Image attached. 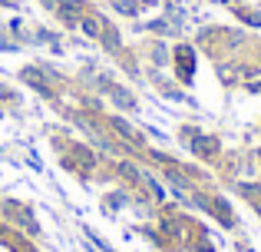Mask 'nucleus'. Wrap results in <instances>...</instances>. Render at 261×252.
Instances as JSON below:
<instances>
[{"mask_svg": "<svg viewBox=\"0 0 261 252\" xmlns=\"http://www.w3.org/2000/svg\"><path fill=\"white\" fill-rule=\"evenodd\" d=\"M83 30H86V33H93V37H96V33H99V27H96V20H83Z\"/></svg>", "mask_w": 261, "mask_h": 252, "instance_id": "f257e3e1", "label": "nucleus"}]
</instances>
